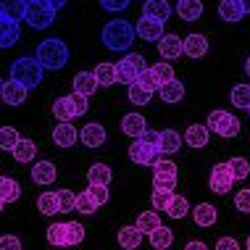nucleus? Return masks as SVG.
I'll list each match as a JSON object with an SVG mask.
<instances>
[{
	"label": "nucleus",
	"instance_id": "4be33fe9",
	"mask_svg": "<svg viewBox=\"0 0 250 250\" xmlns=\"http://www.w3.org/2000/svg\"><path fill=\"white\" fill-rule=\"evenodd\" d=\"M77 137H79V132L74 129V124H58L56 129H53V143L58 147H71L77 143Z\"/></svg>",
	"mask_w": 250,
	"mask_h": 250
},
{
	"label": "nucleus",
	"instance_id": "c85d7f7f",
	"mask_svg": "<svg viewBox=\"0 0 250 250\" xmlns=\"http://www.w3.org/2000/svg\"><path fill=\"white\" fill-rule=\"evenodd\" d=\"M35 155H37V143L35 140H24L21 137V143L13 147V158H16L19 164H32Z\"/></svg>",
	"mask_w": 250,
	"mask_h": 250
},
{
	"label": "nucleus",
	"instance_id": "6e6d98bb",
	"mask_svg": "<svg viewBox=\"0 0 250 250\" xmlns=\"http://www.w3.org/2000/svg\"><path fill=\"white\" fill-rule=\"evenodd\" d=\"M100 8L103 11H126L129 8V0H116V3H113V0H103Z\"/></svg>",
	"mask_w": 250,
	"mask_h": 250
},
{
	"label": "nucleus",
	"instance_id": "412c9836",
	"mask_svg": "<svg viewBox=\"0 0 250 250\" xmlns=\"http://www.w3.org/2000/svg\"><path fill=\"white\" fill-rule=\"evenodd\" d=\"M19 198H21V185H19L16 179H11V177L0 179V203L8 206V203H16Z\"/></svg>",
	"mask_w": 250,
	"mask_h": 250
},
{
	"label": "nucleus",
	"instance_id": "bb28decb",
	"mask_svg": "<svg viewBox=\"0 0 250 250\" xmlns=\"http://www.w3.org/2000/svg\"><path fill=\"white\" fill-rule=\"evenodd\" d=\"M53 116L58 119V124H69L71 119H77V113H74V105H71V98H58L56 103H53Z\"/></svg>",
	"mask_w": 250,
	"mask_h": 250
},
{
	"label": "nucleus",
	"instance_id": "a211bd4d",
	"mask_svg": "<svg viewBox=\"0 0 250 250\" xmlns=\"http://www.w3.org/2000/svg\"><path fill=\"white\" fill-rule=\"evenodd\" d=\"M21 40V29H19L16 21H8V19H0V45L5 50L13 48V45Z\"/></svg>",
	"mask_w": 250,
	"mask_h": 250
},
{
	"label": "nucleus",
	"instance_id": "7c9ffc66",
	"mask_svg": "<svg viewBox=\"0 0 250 250\" xmlns=\"http://www.w3.org/2000/svg\"><path fill=\"white\" fill-rule=\"evenodd\" d=\"M150 245L155 248V250H168L174 245V232L168 227H158L155 232L150 234Z\"/></svg>",
	"mask_w": 250,
	"mask_h": 250
},
{
	"label": "nucleus",
	"instance_id": "8fccbe9b",
	"mask_svg": "<svg viewBox=\"0 0 250 250\" xmlns=\"http://www.w3.org/2000/svg\"><path fill=\"white\" fill-rule=\"evenodd\" d=\"M234 208L242 211V213H250V190H248V187L234 195Z\"/></svg>",
	"mask_w": 250,
	"mask_h": 250
},
{
	"label": "nucleus",
	"instance_id": "cd10ccee",
	"mask_svg": "<svg viewBox=\"0 0 250 250\" xmlns=\"http://www.w3.org/2000/svg\"><path fill=\"white\" fill-rule=\"evenodd\" d=\"M177 13H179V19H185V21H198L200 13H203V3L200 0H179Z\"/></svg>",
	"mask_w": 250,
	"mask_h": 250
},
{
	"label": "nucleus",
	"instance_id": "39448f33",
	"mask_svg": "<svg viewBox=\"0 0 250 250\" xmlns=\"http://www.w3.org/2000/svg\"><path fill=\"white\" fill-rule=\"evenodd\" d=\"M26 24L32 29H48V26L56 21V8H53L50 0H32L26 3Z\"/></svg>",
	"mask_w": 250,
	"mask_h": 250
},
{
	"label": "nucleus",
	"instance_id": "c9c22d12",
	"mask_svg": "<svg viewBox=\"0 0 250 250\" xmlns=\"http://www.w3.org/2000/svg\"><path fill=\"white\" fill-rule=\"evenodd\" d=\"M150 69H153V74H155V79H158V84H161V87L177 82V77H174V66L168 63V61H161V63L150 66Z\"/></svg>",
	"mask_w": 250,
	"mask_h": 250
},
{
	"label": "nucleus",
	"instance_id": "aec40b11",
	"mask_svg": "<svg viewBox=\"0 0 250 250\" xmlns=\"http://www.w3.org/2000/svg\"><path fill=\"white\" fill-rule=\"evenodd\" d=\"M219 16L224 19V21H229V24L242 21V19H245V8H242V0H224V3L219 5Z\"/></svg>",
	"mask_w": 250,
	"mask_h": 250
},
{
	"label": "nucleus",
	"instance_id": "7ed1b4c3",
	"mask_svg": "<svg viewBox=\"0 0 250 250\" xmlns=\"http://www.w3.org/2000/svg\"><path fill=\"white\" fill-rule=\"evenodd\" d=\"M42 74H45L42 63L32 56H21L11 63V82L21 84L26 90H32V87H37L42 82Z\"/></svg>",
	"mask_w": 250,
	"mask_h": 250
},
{
	"label": "nucleus",
	"instance_id": "393cba45",
	"mask_svg": "<svg viewBox=\"0 0 250 250\" xmlns=\"http://www.w3.org/2000/svg\"><path fill=\"white\" fill-rule=\"evenodd\" d=\"M179 147H182L179 132H174V129H164V132H161V143H158L161 155H174Z\"/></svg>",
	"mask_w": 250,
	"mask_h": 250
},
{
	"label": "nucleus",
	"instance_id": "f8f14e48",
	"mask_svg": "<svg viewBox=\"0 0 250 250\" xmlns=\"http://www.w3.org/2000/svg\"><path fill=\"white\" fill-rule=\"evenodd\" d=\"M98 87H100V82H98L95 71H79L77 77H74V92H77V95L90 98L98 92Z\"/></svg>",
	"mask_w": 250,
	"mask_h": 250
},
{
	"label": "nucleus",
	"instance_id": "b1692460",
	"mask_svg": "<svg viewBox=\"0 0 250 250\" xmlns=\"http://www.w3.org/2000/svg\"><path fill=\"white\" fill-rule=\"evenodd\" d=\"M111 179H113V171H111V166H105V164H92L90 168H87V182H90V185L108 187Z\"/></svg>",
	"mask_w": 250,
	"mask_h": 250
},
{
	"label": "nucleus",
	"instance_id": "1a4fd4ad",
	"mask_svg": "<svg viewBox=\"0 0 250 250\" xmlns=\"http://www.w3.org/2000/svg\"><path fill=\"white\" fill-rule=\"evenodd\" d=\"M158 53H161V58H166V61H177L179 56H185V40L179 35H166L158 42Z\"/></svg>",
	"mask_w": 250,
	"mask_h": 250
},
{
	"label": "nucleus",
	"instance_id": "de8ad7c7",
	"mask_svg": "<svg viewBox=\"0 0 250 250\" xmlns=\"http://www.w3.org/2000/svg\"><path fill=\"white\" fill-rule=\"evenodd\" d=\"M227 164H229V168H232V174H234V182H237V179H248V174H250V164H248L245 158H240V155H237V158L227 161Z\"/></svg>",
	"mask_w": 250,
	"mask_h": 250
},
{
	"label": "nucleus",
	"instance_id": "2f4dec72",
	"mask_svg": "<svg viewBox=\"0 0 250 250\" xmlns=\"http://www.w3.org/2000/svg\"><path fill=\"white\" fill-rule=\"evenodd\" d=\"M158 95H161V100H164V103H182V100H185V84H182V82L164 84Z\"/></svg>",
	"mask_w": 250,
	"mask_h": 250
},
{
	"label": "nucleus",
	"instance_id": "c756f323",
	"mask_svg": "<svg viewBox=\"0 0 250 250\" xmlns=\"http://www.w3.org/2000/svg\"><path fill=\"white\" fill-rule=\"evenodd\" d=\"M216 219H219V213H216V208L211 203H200V206L195 208V224L198 227H213Z\"/></svg>",
	"mask_w": 250,
	"mask_h": 250
},
{
	"label": "nucleus",
	"instance_id": "13d9d810",
	"mask_svg": "<svg viewBox=\"0 0 250 250\" xmlns=\"http://www.w3.org/2000/svg\"><path fill=\"white\" fill-rule=\"evenodd\" d=\"M185 250H208V245H206V242H200V240H192V242H187V245H185Z\"/></svg>",
	"mask_w": 250,
	"mask_h": 250
},
{
	"label": "nucleus",
	"instance_id": "0eeeda50",
	"mask_svg": "<svg viewBox=\"0 0 250 250\" xmlns=\"http://www.w3.org/2000/svg\"><path fill=\"white\" fill-rule=\"evenodd\" d=\"M129 161L137 166H155L161 161V150L145 140H134L129 145Z\"/></svg>",
	"mask_w": 250,
	"mask_h": 250
},
{
	"label": "nucleus",
	"instance_id": "49530a36",
	"mask_svg": "<svg viewBox=\"0 0 250 250\" xmlns=\"http://www.w3.org/2000/svg\"><path fill=\"white\" fill-rule=\"evenodd\" d=\"M58 206H61V213L77 211V195L71 190H58Z\"/></svg>",
	"mask_w": 250,
	"mask_h": 250
},
{
	"label": "nucleus",
	"instance_id": "5701e85b",
	"mask_svg": "<svg viewBox=\"0 0 250 250\" xmlns=\"http://www.w3.org/2000/svg\"><path fill=\"white\" fill-rule=\"evenodd\" d=\"M119 245L124 250H137L143 245V232L137 227H121L119 229Z\"/></svg>",
	"mask_w": 250,
	"mask_h": 250
},
{
	"label": "nucleus",
	"instance_id": "a19ab883",
	"mask_svg": "<svg viewBox=\"0 0 250 250\" xmlns=\"http://www.w3.org/2000/svg\"><path fill=\"white\" fill-rule=\"evenodd\" d=\"M66 229H69V224H50L48 227V242L53 248H66Z\"/></svg>",
	"mask_w": 250,
	"mask_h": 250
},
{
	"label": "nucleus",
	"instance_id": "f704fd0d",
	"mask_svg": "<svg viewBox=\"0 0 250 250\" xmlns=\"http://www.w3.org/2000/svg\"><path fill=\"white\" fill-rule=\"evenodd\" d=\"M232 105L240 108V111H250V84L232 87Z\"/></svg>",
	"mask_w": 250,
	"mask_h": 250
},
{
	"label": "nucleus",
	"instance_id": "2eb2a0df",
	"mask_svg": "<svg viewBox=\"0 0 250 250\" xmlns=\"http://www.w3.org/2000/svg\"><path fill=\"white\" fill-rule=\"evenodd\" d=\"M143 16L164 24L166 19L171 16V5H168L166 0H147V3H143Z\"/></svg>",
	"mask_w": 250,
	"mask_h": 250
},
{
	"label": "nucleus",
	"instance_id": "e2e57ef3",
	"mask_svg": "<svg viewBox=\"0 0 250 250\" xmlns=\"http://www.w3.org/2000/svg\"><path fill=\"white\" fill-rule=\"evenodd\" d=\"M248 250H250V234H248Z\"/></svg>",
	"mask_w": 250,
	"mask_h": 250
},
{
	"label": "nucleus",
	"instance_id": "4d7b16f0",
	"mask_svg": "<svg viewBox=\"0 0 250 250\" xmlns=\"http://www.w3.org/2000/svg\"><path fill=\"white\" fill-rule=\"evenodd\" d=\"M216 250H240V242L234 237H221L216 242Z\"/></svg>",
	"mask_w": 250,
	"mask_h": 250
},
{
	"label": "nucleus",
	"instance_id": "6e6552de",
	"mask_svg": "<svg viewBox=\"0 0 250 250\" xmlns=\"http://www.w3.org/2000/svg\"><path fill=\"white\" fill-rule=\"evenodd\" d=\"M208 182H211V190L216 195H227L234 185V174H232V168H229V164H216L211 168V179Z\"/></svg>",
	"mask_w": 250,
	"mask_h": 250
},
{
	"label": "nucleus",
	"instance_id": "58836bf2",
	"mask_svg": "<svg viewBox=\"0 0 250 250\" xmlns=\"http://www.w3.org/2000/svg\"><path fill=\"white\" fill-rule=\"evenodd\" d=\"M187 211H190V203H187L185 195H174V200H171V206L166 208V213L171 216V219H185Z\"/></svg>",
	"mask_w": 250,
	"mask_h": 250
},
{
	"label": "nucleus",
	"instance_id": "052dcab7",
	"mask_svg": "<svg viewBox=\"0 0 250 250\" xmlns=\"http://www.w3.org/2000/svg\"><path fill=\"white\" fill-rule=\"evenodd\" d=\"M242 8H245V13H250V0H242Z\"/></svg>",
	"mask_w": 250,
	"mask_h": 250
},
{
	"label": "nucleus",
	"instance_id": "9d476101",
	"mask_svg": "<svg viewBox=\"0 0 250 250\" xmlns=\"http://www.w3.org/2000/svg\"><path fill=\"white\" fill-rule=\"evenodd\" d=\"M121 132L129 134L134 140H143L145 132H147V121L143 119V113H126V116L121 119Z\"/></svg>",
	"mask_w": 250,
	"mask_h": 250
},
{
	"label": "nucleus",
	"instance_id": "ddd939ff",
	"mask_svg": "<svg viewBox=\"0 0 250 250\" xmlns=\"http://www.w3.org/2000/svg\"><path fill=\"white\" fill-rule=\"evenodd\" d=\"M137 37H143L145 42H161L166 35H164V24L153 21V19H140L137 21Z\"/></svg>",
	"mask_w": 250,
	"mask_h": 250
},
{
	"label": "nucleus",
	"instance_id": "ea45409f",
	"mask_svg": "<svg viewBox=\"0 0 250 250\" xmlns=\"http://www.w3.org/2000/svg\"><path fill=\"white\" fill-rule=\"evenodd\" d=\"M66 224H69V229H66V248L82 245V240H84V227L77 224V221H66Z\"/></svg>",
	"mask_w": 250,
	"mask_h": 250
},
{
	"label": "nucleus",
	"instance_id": "a18cd8bd",
	"mask_svg": "<svg viewBox=\"0 0 250 250\" xmlns=\"http://www.w3.org/2000/svg\"><path fill=\"white\" fill-rule=\"evenodd\" d=\"M171 200H174V192H166V190H153V195H150V203L155 211H166L171 206Z\"/></svg>",
	"mask_w": 250,
	"mask_h": 250
},
{
	"label": "nucleus",
	"instance_id": "473e14b6",
	"mask_svg": "<svg viewBox=\"0 0 250 250\" xmlns=\"http://www.w3.org/2000/svg\"><path fill=\"white\" fill-rule=\"evenodd\" d=\"M134 227H137L143 234H153L155 229L164 227V224H161V219H158V213H155V211H145V213L137 216V224H134Z\"/></svg>",
	"mask_w": 250,
	"mask_h": 250
},
{
	"label": "nucleus",
	"instance_id": "864d4df0",
	"mask_svg": "<svg viewBox=\"0 0 250 250\" xmlns=\"http://www.w3.org/2000/svg\"><path fill=\"white\" fill-rule=\"evenodd\" d=\"M0 250H21V242H19V237H13V234H3L0 237Z\"/></svg>",
	"mask_w": 250,
	"mask_h": 250
},
{
	"label": "nucleus",
	"instance_id": "603ef678",
	"mask_svg": "<svg viewBox=\"0 0 250 250\" xmlns=\"http://www.w3.org/2000/svg\"><path fill=\"white\" fill-rule=\"evenodd\" d=\"M71 105H74V113H77V116H84V113H87V108H90V105H87V98L84 95H77V92H71Z\"/></svg>",
	"mask_w": 250,
	"mask_h": 250
},
{
	"label": "nucleus",
	"instance_id": "bf43d9fd",
	"mask_svg": "<svg viewBox=\"0 0 250 250\" xmlns=\"http://www.w3.org/2000/svg\"><path fill=\"white\" fill-rule=\"evenodd\" d=\"M50 3H53V8H56V13H58L61 8H66V3H63V0H50Z\"/></svg>",
	"mask_w": 250,
	"mask_h": 250
},
{
	"label": "nucleus",
	"instance_id": "f257e3e1",
	"mask_svg": "<svg viewBox=\"0 0 250 250\" xmlns=\"http://www.w3.org/2000/svg\"><path fill=\"white\" fill-rule=\"evenodd\" d=\"M100 37H103V45L108 50L121 53V50H129L134 45V40H137V26H132L129 21H124V19H111V21L103 26Z\"/></svg>",
	"mask_w": 250,
	"mask_h": 250
},
{
	"label": "nucleus",
	"instance_id": "dca6fc26",
	"mask_svg": "<svg viewBox=\"0 0 250 250\" xmlns=\"http://www.w3.org/2000/svg\"><path fill=\"white\" fill-rule=\"evenodd\" d=\"M208 137H211V129H208L206 124H190L185 129V143L190 147H206Z\"/></svg>",
	"mask_w": 250,
	"mask_h": 250
},
{
	"label": "nucleus",
	"instance_id": "f3484780",
	"mask_svg": "<svg viewBox=\"0 0 250 250\" xmlns=\"http://www.w3.org/2000/svg\"><path fill=\"white\" fill-rule=\"evenodd\" d=\"M26 87L21 84H16V82H3V87H0V95H3V103H8V105H21L24 100H26Z\"/></svg>",
	"mask_w": 250,
	"mask_h": 250
},
{
	"label": "nucleus",
	"instance_id": "e433bc0d",
	"mask_svg": "<svg viewBox=\"0 0 250 250\" xmlns=\"http://www.w3.org/2000/svg\"><path fill=\"white\" fill-rule=\"evenodd\" d=\"M95 77H98L100 87L116 84V66H113V63H98L95 66Z\"/></svg>",
	"mask_w": 250,
	"mask_h": 250
},
{
	"label": "nucleus",
	"instance_id": "6ab92c4d",
	"mask_svg": "<svg viewBox=\"0 0 250 250\" xmlns=\"http://www.w3.org/2000/svg\"><path fill=\"white\" fill-rule=\"evenodd\" d=\"M206 53H208V40L206 35H190V37H185V56H190V58H206Z\"/></svg>",
	"mask_w": 250,
	"mask_h": 250
},
{
	"label": "nucleus",
	"instance_id": "4c0bfd02",
	"mask_svg": "<svg viewBox=\"0 0 250 250\" xmlns=\"http://www.w3.org/2000/svg\"><path fill=\"white\" fill-rule=\"evenodd\" d=\"M21 143V137H19V132L13 129V126H3L0 129V147H3L5 153H13V147Z\"/></svg>",
	"mask_w": 250,
	"mask_h": 250
},
{
	"label": "nucleus",
	"instance_id": "20e7f679",
	"mask_svg": "<svg viewBox=\"0 0 250 250\" xmlns=\"http://www.w3.org/2000/svg\"><path fill=\"white\" fill-rule=\"evenodd\" d=\"M147 69H150V66L145 63V58L140 56V53H129L126 58H121L116 63V82L132 87V84H137L140 74L147 71Z\"/></svg>",
	"mask_w": 250,
	"mask_h": 250
},
{
	"label": "nucleus",
	"instance_id": "9b49d317",
	"mask_svg": "<svg viewBox=\"0 0 250 250\" xmlns=\"http://www.w3.org/2000/svg\"><path fill=\"white\" fill-rule=\"evenodd\" d=\"M58 177V171H56V164H50V161H37L35 166H32V182L40 187H48L53 185Z\"/></svg>",
	"mask_w": 250,
	"mask_h": 250
},
{
	"label": "nucleus",
	"instance_id": "09e8293b",
	"mask_svg": "<svg viewBox=\"0 0 250 250\" xmlns=\"http://www.w3.org/2000/svg\"><path fill=\"white\" fill-rule=\"evenodd\" d=\"M126 95H129V103H134V105H147V103H150V98H153L150 92H145L140 84H132Z\"/></svg>",
	"mask_w": 250,
	"mask_h": 250
},
{
	"label": "nucleus",
	"instance_id": "c03bdc74",
	"mask_svg": "<svg viewBox=\"0 0 250 250\" xmlns=\"http://www.w3.org/2000/svg\"><path fill=\"white\" fill-rule=\"evenodd\" d=\"M137 84L143 87L145 92H150V95H153V92H161V84H158V79H155L153 69H147V71L140 74V77H137Z\"/></svg>",
	"mask_w": 250,
	"mask_h": 250
},
{
	"label": "nucleus",
	"instance_id": "72a5a7b5",
	"mask_svg": "<svg viewBox=\"0 0 250 250\" xmlns=\"http://www.w3.org/2000/svg\"><path fill=\"white\" fill-rule=\"evenodd\" d=\"M37 208H40V213H42V216L58 213V211H61V206H58V192H42V195L37 198Z\"/></svg>",
	"mask_w": 250,
	"mask_h": 250
},
{
	"label": "nucleus",
	"instance_id": "0e129e2a",
	"mask_svg": "<svg viewBox=\"0 0 250 250\" xmlns=\"http://www.w3.org/2000/svg\"><path fill=\"white\" fill-rule=\"evenodd\" d=\"M248 116H250V111H248Z\"/></svg>",
	"mask_w": 250,
	"mask_h": 250
},
{
	"label": "nucleus",
	"instance_id": "a878e982",
	"mask_svg": "<svg viewBox=\"0 0 250 250\" xmlns=\"http://www.w3.org/2000/svg\"><path fill=\"white\" fill-rule=\"evenodd\" d=\"M0 19H8V21L19 24L21 19H26V3H21V0H8V3H3Z\"/></svg>",
	"mask_w": 250,
	"mask_h": 250
},
{
	"label": "nucleus",
	"instance_id": "4468645a",
	"mask_svg": "<svg viewBox=\"0 0 250 250\" xmlns=\"http://www.w3.org/2000/svg\"><path fill=\"white\" fill-rule=\"evenodd\" d=\"M79 140H82V145H87V147H100L105 143V126L98 124V121L84 124L82 132H79Z\"/></svg>",
	"mask_w": 250,
	"mask_h": 250
},
{
	"label": "nucleus",
	"instance_id": "3c124183",
	"mask_svg": "<svg viewBox=\"0 0 250 250\" xmlns=\"http://www.w3.org/2000/svg\"><path fill=\"white\" fill-rule=\"evenodd\" d=\"M87 192L98 200V206H103V203H108V198H111L108 187H103V185H90V187H87Z\"/></svg>",
	"mask_w": 250,
	"mask_h": 250
},
{
	"label": "nucleus",
	"instance_id": "37998d69",
	"mask_svg": "<svg viewBox=\"0 0 250 250\" xmlns=\"http://www.w3.org/2000/svg\"><path fill=\"white\" fill-rule=\"evenodd\" d=\"M98 208H100V206H98V200L92 198V195L87 192V190L77 195V211H79V213H87V216H90V213H95Z\"/></svg>",
	"mask_w": 250,
	"mask_h": 250
},
{
	"label": "nucleus",
	"instance_id": "423d86ee",
	"mask_svg": "<svg viewBox=\"0 0 250 250\" xmlns=\"http://www.w3.org/2000/svg\"><path fill=\"white\" fill-rule=\"evenodd\" d=\"M208 129L216 132L219 137H237L240 121H237V116H232L227 111H211L208 113Z\"/></svg>",
	"mask_w": 250,
	"mask_h": 250
},
{
	"label": "nucleus",
	"instance_id": "5fc2aeb1",
	"mask_svg": "<svg viewBox=\"0 0 250 250\" xmlns=\"http://www.w3.org/2000/svg\"><path fill=\"white\" fill-rule=\"evenodd\" d=\"M153 187H155V190H166V192H174V187H177V179L153 177Z\"/></svg>",
	"mask_w": 250,
	"mask_h": 250
},
{
	"label": "nucleus",
	"instance_id": "f03ea898",
	"mask_svg": "<svg viewBox=\"0 0 250 250\" xmlns=\"http://www.w3.org/2000/svg\"><path fill=\"white\" fill-rule=\"evenodd\" d=\"M37 61L42 63L45 71H58L69 63V48H66L63 40L48 37L37 45Z\"/></svg>",
	"mask_w": 250,
	"mask_h": 250
},
{
	"label": "nucleus",
	"instance_id": "680f3d73",
	"mask_svg": "<svg viewBox=\"0 0 250 250\" xmlns=\"http://www.w3.org/2000/svg\"><path fill=\"white\" fill-rule=\"evenodd\" d=\"M245 71H248V77H250V56H248V61H245Z\"/></svg>",
	"mask_w": 250,
	"mask_h": 250
},
{
	"label": "nucleus",
	"instance_id": "79ce46f5",
	"mask_svg": "<svg viewBox=\"0 0 250 250\" xmlns=\"http://www.w3.org/2000/svg\"><path fill=\"white\" fill-rule=\"evenodd\" d=\"M177 164L174 161H166V158H161L158 164L153 166V177H164V179H177Z\"/></svg>",
	"mask_w": 250,
	"mask_h": 250
}]
</instances>
